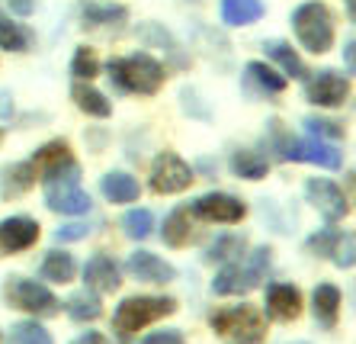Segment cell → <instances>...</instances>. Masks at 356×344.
<instances>
[{
	"instance_id": "obj_1",
	"label": "cell",
	"mask_w": 356,
	"mask_h": 344,
	"mask_svg": "<svg viewBox=\"0 0 356 344\" xmlns=\"http://www.w3.org/2000/svg\"><path fill=\"white\" fill-rule=\"evenodd\" d=\"M174 312L177 299H170V296H129L119 302L116 315H113V331L122 344H132L145 325L164 319V315H174Z\"/></svg>"
},
{
	"instance_id": "obj_2",
	"label": "cell",
	"mask_w": 356,
	"mask_h": 344,
	"mask_svg": "<svg viewBox=\"0 0 356 344\" xmlns=\"http://www.w3.org/2000/svg\"><path fill=\"white\" fill-rule=\"evenodd\" d=\"M164 65L158 58H151L148 52L129 55V58H113L109 61V81L125 93H158L164 84Z\"/></svg>"
},
{
	"instance_id": "obj_3",
	"label": "cell",
	"mask_w": 356,
	"mask_h": 344,
	"mask_svg": "<svg viewBox=\"0 0 356 344\" xmlns=\"http://www.w3.org/2000/svg\"><path fill=\"white\" fill-rule=\"evenodd\" d=\"M266 270H270V248H257L254 254H248V260L228 264L218 270V277L212 280V293L216 296H241L250 293L264 283Z\"/></svg>"
},
{
	"instance_id": "obj_4",
	"label": "cell",
	"mask_w": 356,
	"mask_h": 344,
	"mask_svg": "<svg viewBox=\"0 0 356 344\" xmlns=\"http://www.w3.org/2000/svg\"><path fill=\"white\" fill-rule=\"evenodd\" d=\"M292 29H296V39L305 45L312 55H324L331 52L334 45V19L331 10L318 3V0H308L302 7H296L292 13Z\"/></svg>"
},
{
	"instance_id": "obj_5",
	"label": "cell",
	"mask_w": 356,
	"mask_h": 344,
	"mask_svg": "<svg viewBox=\"0 0 356 344\" xmlns=\"http://www.w3.org/2000/svg\"><path fill=\"white\" fill-rule=\"evenodd\" d=\"M270 142L276 145L286 161H305V164H318V168H327V171H337L340 168V151L334 145L321 142V139H292L286 135L282 123H270Z\"/></svg>"
},
{
	"instance_id": "obj_6",
	"label": "cell",
	"mask_w": 356,
	"mask_h": 344,
	"mask_svg": "<svg viewBox=\"0 0 356 344\" xmlns=\"http://www.w3.org/2000/svg\"><path fill=\"white\" fill-rule=\"evenodd\" d=\"M212 328L225 338V344H260L266 335V319L254 306H234L216 312Z\"/></svg>"
},
{
	"instance_id": "obj_7",
	"label": "cell",
	"mask_w": 356,
	"mask_h": 344,
	"mask_svg": "<svg viewBox=\"0 0 356 344\" xmlns=\"http://www.w3.org/2000/svg\"><path fill=\"white\" fill-rule=\"evenodd\" d=\"M3 299H7L13 309L33 312V315H42V319L58 315V306H61V302L55 299L42 283H35V280H23V277H10L7 283H3Z\"/></svg>"
},
{
	"instance_id": "obj_8",
	"label": "cell",
	"mask_w": 356,
	"mask_h": 344,
	"mask_svg": "<svg viewBox=\"0 0 356 344\" xmlns=\"http://www.w3.org/2000/svg\"><path fill=\"white\" fill-rule=\"evenodd\" d=\"M193 184V168L174 151H161L154 164H151V190L154 194H180Z\"/></svg>"
},
{
	"instance_id": "obj_9",
	"label": "cell",
	"mask_w": 356,
	"mask_h": 344,
	"mask_svg": "<svg viewBox=\"0 0 356 344\" xmlns=\"http://www.w3.org/2000/svg\"><path fill=\"white\" fill-rule=\"evenodd\" d=\"M45 206L51 212H61V216H83L90 212V194H83L81 184L71 180V177H55V180H45Z\"/></svg>"
},
{
	"instance_id": "obj_10",
	"label": "cell",
	"mask_w": 356,
	"mask_h": 344,
	"mask_svg": "<svg viewBox=\"0 0 356 344\" xmlns=\"http://www.w3.org/2000/svg\"><path fill=\"white\" fill-rule=\"evenodd\" d=\"M33 168H35V174H42L45 180H55V177H71V180H77V177H81V168H77L74 155H71L67 142H61V139L58 142L42 145V148L35 151Z\"/></svg>"
},
{
	"instance_id": "obj_11",
	"label": "cell",
	"mask_w": 356,
	"mask_h": 344,
	"mask_svg": "<svg viewBox=\"0 0 356 344\" xmlns=\"http://www.w3.org/2000/svg\"><path fill=\"white\" fill-rule=\"evenodd\" d=\"M305 196L327 222H337V219H343L350 212V203H347V196L340 194V187L331 184V180H324V177H312L308 180Z\"/></svg>"
},
{
	"instance_id": "obj_12",
	"label": "cell",
	"mask_w": 356,
	"mask_h": 344,
	"mask_svg": "<svg viewBox=\"0 0 356 344\" xmlns=\"http://www.w3.org/2000/svg\"><path fill=\"white\" fill-rule=\"evenodd\" d=\"M347 93H350V81L343 75H337V71H331V68L318 71L305 84V97L315 107H340L347 100Z\"/></svg>"
},
{
	"instance_id": "obj_13",
	"label": "cell",
	"mask_w": 356,
	"mask_h": 344,
	"mask_svg": "<svg viewBox=\"0 0 356 344\" xmlns=\"http://www.w3.org/2000/svg\"><path fill=\"white\" fill-rule=\"evenodd\" d=\"M193 212L199 219H209V222H225V226H234L244 219L248 206L232 194H206L193 203Z\"/></svg>"
},
{
	"instance_id": "obj_14",
	"label": "cell",
	"mask_w": 356,
	"mask_h": 344,
	"mask_svg": "<svg viewBox=\"0 0 356 344\" xmlns=\"http://www.w3.org/2000/svg\"><path fill=\"white\" fill-rule=\"evenodd\" d=\"M39 242V222L29 216H13L0 222V254L26 251Z\"/></svg>"
},
{
	"instance_id": "obj_15",
	"label": "cell",
	"mask_w": 356,
	"mask_h": 344,
	"mask_svg": "<svg viewBox=\"0 0 356 344\" xmlns=\"http://www.w3.org/2000/svg\"><path fill=\"white\" fill-rule=\"evenodd\" d=\"M125 270H129L135 280H145V283H170V280L177 277V270L170 267L167 260H161L158 254H151V251L129 254V260H125Z\"/></svg>"
},
{
	"instance_id": "obj_16",
	"label": "cell",
	"mask_w": 356,
	"mask_h": 344,
	"mask_svg": "<svg viewBox=\"0 0 356 344\" xmlns=\"http://www.w3.org/2000/svg\"><path fill=\"white\" fill-rule=\"evenodd\" d=\"M266 312L280 322H292L302 315V293L292 283H270L266 286Z\"/></svg>"
},
{
	"instance_id": "obj_17",
	"label": "cell",
	"mask_w": 356,
	"mask_h": 344,
	"mask_svg": "<svg viewBox=\"0 0 356 344\" xmlns=\"http://www.w3.org/2000/svg\"><path fill=\"white\" fill-rule=\"evenodd\" d=\"M83 280H87V286L90 290H97V293H116L119 290V267L116 260L106 258V254H93L90 260H87V267H83Z\"/></svg>"
},
{
	"instance_id": "obj_18",
	"label": "cell",
	"mask_w": 356,
	"mask_h": 344,
	"mask_svg": "<svg viewBox=\"0 0 356 344\" xmlns=\"http://www.w3.org/2000/svg\"><path fill=\"white\" fill-rule=\"evenodd\" d=\"M99 190H103V196H106L109 203H135L141 194L138 180L122 174V171H109V174L99 180Z\"/></svg>"
},
{
	"instance_id": "obj_19",
	"label": "cell",
	"mask_w": 356,
	"mask_h": 344,
	"mask_svg": "<svg viewBox=\"0 0 356 344\" xmlns=\"http://www.w3.org/2000/svg\"><path fill=\"white\" fill-rule=\"evenodd\" d=\"M35 168L33 161H19V164H10L7 171H3V180H0V196H7V200H13V196H23L29 187L35 184Z\"/></svg>"
},
{
	"instance_id": "obj_20",
	"label": "cell",
	"mask_w": 356,
	"mask_h": 344,
	"mask_svg": "<svg viewBox=\"0 0 356 344\" xmlns=\"http://www.w3.org/2000/svg\"><path fill=\"white\" fill-rule=\"evenodd\" d=\"M83 17V26H90V29H116L129 19V10L125 7H113V3H83L81 10Z\"/></svg>"
},
{
	"instance_id": "obj_21",
	"label": "cell",
	"mask_w": 356,
	"mask_h": 344,
	"mask_svg": "<svg viewBox=\"0 0 356 344\" xmlns=\"http://www.w3.org/2000/svg\"><path fill=\"white\" fill-rule=\"evenodd\" d=\"M244 81H248L250 87H257L260 93H282L286 91V75L273 71L266 61H250V65L244 68Z\"/></svg>"
},
{
	"instance_id": "obj_22",
	"label": "cell",
	"mask_w": 356,
	"mask_h": 344,
	"mask_svg": "<svg viewBox=\"0 0 356 344\" xmlns=\"http://www.w3.org/2000/svg\"><path fill=\"white\" fill-rule=\"evenodd\" d=\"M340 315V290L334 283H321L315 290V322L321 328H334Z\"/></svg>"
},
{
	"instance_id": "obj_23",
	"label": "cell",
	"mask_w": 356,
	"mask_h": 344,
	"mask_svg": "<svg viewBox=\"0 0 356 344\" xmlns=\"http://www.w3.org/2000/svg\"><path fill=\"white\" fill-rule=\"evenodd\" d=\"M232 171L244 180H264L266 171H270V161L254 148H238L232 151Z\"/></svg>"
},
{
	"instance_id": "obj_24",
	"label": "cell",
	"mask_w": 356,
	"mask_h": 344,
	"mask_svg": "<svg viewBox=\"0 0 356 344\" xmlns=\"http://www.w3.org/2000/svg\"><path fill=\"white\" fill-rule=\"evenodd\" d=\"M264 52H266V58H273L276 65L282 68V75H289V77H305L308 75V68L302 65V58L296 55V49H292L289 42L270 39V42H264Z\"/></svg>"
},
{
	"instance_id": "obj_25",
	"label": "cell",
	"mask_w": 356,
	"mask_h": 344,
	"mask_svg": "<svg viewBox=\"0 0 356 344\" xmlns=\"http://www.w3.org/2000/svg\"><path fill=\"white\" fill-rule=\"evenodd\" d=\"M264 17L260 0H222V19L228 26H250Z\"/></svg>"
},
{
	"instance_id": "obj_26",
	"label": "cell",
	"mask_w": 356,
	"mask_h": 344,
	"mask_svg": "<svg viewBox=\"0 0 356 344\" xmlns=\"http://www.w3.org/2000/svg\"><path fill=\"white\" fill-rule=\"evenodd\" d=\"M42 280H51V283H71L77 274V264L71 254L65 251H49L45 260H42Z\"/></svg>"
},
{
	"instance_id": "obj_27",
	"label": "cell",
	"mask_w": 356,
	"mask_h": 344,
	"mask_svg": "<svg viewBox=\"0 0 356 344\" xmlns=\"http://www.w3.org/2000/svg\"><path fill=\"white\" fill-rule=\"evenodd\" d=\"M71 97H74L77 109H83L87 116L106 119L109 113H113V107H109V100H106V97H103V93L97 91V87H90V84H74V91H71Z\"/></svg>"
},
{
	"instance_id": "obj_28",
	"label": "cell",
	"mask_w": 356,
	"mask_h": 344,
	"mask_svg": "<svg viewBox=\"0 0 356 344\" xmlns=\"http://www.w3.org/2000/svg\"><path fill=\"white\" fill-rule=\"evenodd\" d=\"M164 244L170 248H183L193 238V226H190V210H174L164 219Z\"/></svg>"
},
{
	"instance_id": "obj_29",
	"label": "cell",
	"mask_w": 356,
	"mask_h": 344,
	"mask_svg": "<svg viewBox=\"0 0 356 344\" xmlns=\"http://www.w3.org/2000/svg\"><path fill=\"white\" fill-rule=\"evenodd\" d=\"M67 315L74 322H97L103 315V302L97 293H74L67 299Z\"/></svg>"
},
{
	"instance_id": "obj_30",
	"label": "cell",
	"mask_w": 356,
	"mask_h": 344,
	"mask_svg": "<svg viewBox=\"0 0 356 344\" xmlns=\"http://www.w3.org/2000/svg\"><path fill=\"white\" fill-rule=\"evenodd\" d=\"M29 33H26L23 26L17 23H10L7 17H0V49H7V52H26L29 49Z\"/></svg>"
},
{
	"instance_id": "obj_31",
	"label": "cell",
	"mask_w": 356,
	"mask_h": 344,
	"mask_svg": "<svg viewBox=\"0 0 356 344\" xmlns=\"http://www.w3.org/2000/svg\"><path fill=\"white\" fill-rule=\"evenodd\" d=\"M10 344H51V335L39 322H17L10 328Z\"/></svg>"
},
{
	"instance_id": "obj_32",
	"label": "cell",
	"mask_w": 356,
	"mask_h": 344,
	"mask_svg": "<svg viewBox=\"0 0 356 344\" xmlns=\"http://www.w3.org/2000/svg\"><path fill=\"white\" fill-rule=\"evenodd\" d=\"M122 228H125V235L129 238H148L151 235V228H154V216H151L148 210H129L122 216Z\"/></svg>"
},
{
	"instance_id": "obj_33",
	"label": "cell",
	"mask_w": 356,
	"mask_h": 344,
	"mask_svg": "<svg viewBox=\"0 0 356 344\" xmlns=\"http://www.w3.org/2000/svg\"><path fill=\"white\" fill-rule=\"evenodd\" d=\"M244 251V238L241 235H222L212 242V248L206 251V260H234Z\"/></svg>"
},
{
	"instance_id": "obj_34",
	"label": "cell",
	"mask_w": 356,
	"mask_h": 344,
	"mask_svg": "<svg viewBox=\"0 0 356 344\" xmlns=\"http://www.w3.org/2000/svg\"><path fill=\"white\" fill-rule=\"evenodd\" d=\"M71 75L81 77V81H90V77L99 75V61H97V55H93V49L81 45V49L74 52V58H71Z\"/></svg>"
},
{
	"instance_id": "obj_35",
	"label": "cell",
	"mask_w": 356,
	"mask_h": 344,
	"mask_svg": "<svg viewBox=\"0 0 356 344\" xmlns=\"http://www.w3.org/2000/svg\"><path fill=\"white\" fill-rule=\"evenodd\" d=\"M353 248H356V238H353V232H347V235H337V242H334V251H331V258H334V264L337 267H353Z\"/></svg>"
},
{
	"instance_id": "obj_36",
	"label": "cell",
	"mask_w": 356,
	"mask_h": 344,
	"mask_svg": "<svg viewBox=\"0 0 356 344\" xmlns=\"http://www.w3.org/2000/svg\"><path fill=\"white\" fill-rule=\"evenodd\" d=\"M138 36H141V39H148V42L167 45V52H170V55H174L177 61H183V55H180V49H177V42L170 39V33H164V29H161V26H141Z\"/></svg>"
},
{
	"instance_id": "obj_37",
	"label": "cell",
	"mask_w": 356,
	"mask_h": 344,
	"mask_svg": "<svg viewBox=\"0 0 356 344\" xmlns=\"http://www.w3.org/2000/svg\"><path fill=\"white\" fill-rule=\"evenodd\" d=\"M305 126L315 135H327V139H340L343 135V126L334 123V119H305Z\"/></svg>"
},
{
	"instance_id": "obj_38",
	"label": "cell",
	"mask_w": 356,
	"mask_h": 344,
	"mask_svg": "<svg viewBox=\"0 0 356 344\" xmlns=\"http://www.w3.org/2000/svg\"><path fill=\"white\" fill-rule=\"evenodd\" d=\"M90 235V226H83V222H71V226H61L55 232V242H81V238Z\"/></svg>"
},
{
	"instance_id": "obj_39",
	"label": "cell",
	"mask_w": 356,
	"mask_h": 344,
	"mask_svg": "<svg viewBox=\"0 0 356 344\" xmlns=\"http://www.w3.org/2000/svg\"><path fill=\"white\" fill-rule=\"evenodd\" d=\"M334 242H337V232H331V228H327V232H321V235L312 238V242H308V248H312L315 254H331L334 251Z\"/></svg>"
},
{
	"instance_id": "obj_40",
	"label": "cell",
	"mask_w": 356,
	"mask_h": 344,
	"mask_svg": "<svg viewBox=\"0 0 356 344\" xmlns=\"http://www.w3.org/2000/svg\"><path fill=\"white\" fill-rule=\"evenodd\" d=\"M141 344H186V341H183V335L177 331V328H164V331H154V335H148Z\"/></svg>"
},
{
	"instance_id": "obj_41",
	"label": "cell",
	"mask_w": 356,
	"mask_h": 344,
	"mask_svg": "<svg viewBox=\"0 0 356 344\" xmlns=\"http://www.w3.org/2000/svg\"><path fill=\"white\" fill-rule=\"evenodd\" d=\"M10 13H17V17H29L35 10V0H7Z\"/></svg>"
},
{
	"instance_id": "obj_42",
	"label": "cell",
	"mask_w": 356,
	"mask_h": 344,
	"mask_svg": "<svg viewBox=\"0 0 356 344\" xmlns=\"http://www.w3.org/2000/svg\"><path fill=\"white\" fill-rule=\"evenodd\" d=\"M13 116V97L7 91H0V119H10Z\"/></svg>"
},
{
	"instance_id": "obj_43",
	"label": "cell",
	"mask_w": 356,
	"mask_h": 344,
	"mask_svg": "<svg viewBox=\"0 0 356 344\" xmlns=\"http://www.w3.org/2000/svg\"><path fill=\"white\" fill-rule=\"evenodd\" d=\"M71 344H109V341L99 335V331H87V335H81L77 341H71Z\"/></svg>"
},
{
	"instance_id": "obj_44",
	"label": "cell",
	"mask_w": 356,
	"mask_h": 344,
	"mask_svg": "<svg viewBox=\"0 0 356 344\" xmlns=\"http://www.w3.org/2000/svg\"><path fill=\"white\" fill-rule=\"evenodd\" d=\"M343 58H347V68L353 71V39L347 42V49H343Z\"/></svg>"
},
{
	"instance_id": "obj_45",
	"label": "cell",
	"mask_w": 356,
	"mask_h": 344,
	"mask_svg": "<svg viewBox=\"0 0 356 344\" xmlns=\"http://www.w3.org/2000/svg\"><path fill=\"white\" fill-rule=\"evenodd\" d=\"M296 344H308V341H296Z\"/></svg>"
},
{
	"instance_id": "obj_46",
	"label": "cell",
	"mask_w": 356,
	"mask_h": 344,
	"mask_svg": "<svg viewBox=\"0 0 356 344\" xmlns=\"http://www.w3.org/2000/svg\"><path fill=\"white\" fill-rule=\"evenodd\" d=\"M0 135H3V132H0Z\"/></svg>"
}]
</instances>
